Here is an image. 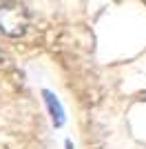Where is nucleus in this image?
Returning <instances> with one entry per match:
<instances>
[{
	"instance_id": "nucleus-1",
	"label": "nucleus",
	"mask_w": 146,
	"mask_h": 149,
	"mask_svg": "<svg viewBox=\"0 0 146 149\" xmlns=\"http://www.w3.org/2000/svg\"><path fill=\"white\" fill-rule=\"evenodd\" d=\"M27 25H29V16H27L24 7H18V5L0 7V31L2 33L18 38L27 31Z\"/></svg>"
},
{
	"instance_id": "nucleus-2",
	"label": "nucleus",
	"mask_w": 146,
	"mask_h": 149,
	"mask_svg": "<svg viewBox=\"0 0 146 149\" xmlns=\"http://www.w3.org/2000/svg\"><path fill=\"white\" fill-rule=\"evenodd\" d=\"M42 100H44V105H47L49 116H51V125H53L55 129L64 127V123H67V111H64V107H62L60 98H58L53 91L42 89Z\"/></svg>"
},
{
	"instance_id": "nucleus-3",
	"label": "nucleus",
	"mask_w": 146,
	"mask_h": 149,
	"mask_svg": "<svg viewBox=\"0 0 146 149\" xmlns=\"http://www.w3.org/2000/svg\"><path fill=\"white\" fill-rule=\"evenodd\" d=\"M64 149H75V147H73V140H71V138H67V140H64Z\"/></svg>"
},
{
	"instance_id": "nucleus-4",
	"label": "nucleus",
	"mask_w": 146,
	"mask_h": 149,
	"mask_svg": "<svg viewBox=\"0 0 146 149\" xmlns=\"http://www.w3.org/2000/svg\"><path fill=\"white\" fill-rule=\"evenodd\" d=\"M0 62H2V51H0Z\"/></svg>"
}]
</instances>
